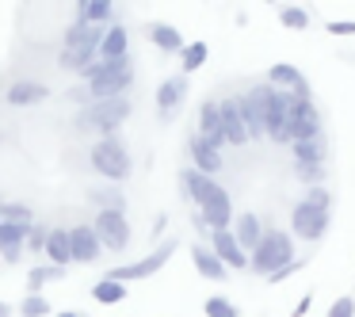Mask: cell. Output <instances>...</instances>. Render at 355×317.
I'll list each match as a JSON object with an SVG mask.
<instances>
[{
	"instance_id": "603a6c76",
	"label": "cell",
	"mask_w": 355,
	"mask_h": 317,
	"mask_svg": "<svg viewBox=\"0 0 355 317\" xmlns=\"http://www.w3.org/2000/svg\"><path fill=\"white\" fill-rule=\"evenodd\" d=\"M42 256H46V264L69 268V264H73V252H69V233H65V230H50V233H46V245H42Z\"/></svg>"
},
{
	"instance_id": "e575fe53",
	"label": "cell",
	"mask_w": 355,
	"mask_h": 317,
	"mask_svg": "<svg viewBox=\"0 0 355 317\" xmlns=\"http://www.w3.org/2000/svg\"><path fill=\"white\" fill-rule=\"evenodd\" d=\"M294 176H298L302 184L313 187V184H321V180H324V164H298V161H294Z\"/></svg>"
},
{
	"instance_id": "7a4b0ae2",
	"label": "cell",
	"mask_w": 355,
	"mask_h": 317,
	"mask_svg": "<svg viewBox=\"0 0 355 317\" xmlns=\"http://www.w3.org/2000/svg\"><path fill=\"white\" fill-rule=\"evenodd\" d=\"M80 77L88 80V103L92 100H115V96H126L134 85V62L123 58V62H92Z\"/></svg>"
},
{
	"instance_id": "f1b7e54d",
	"label": "cell",
	"mask_w": 355,
	"mask_h": 317,
	"mask_svg": "<svg viewBox=\"0 0 355 317\" xmlns=\"http://www.w3.org/2000/svg\"><path fill=\"white\" fill-rule=\"evenodd\" d=\"M88 203H96V210H123L126 214V195L119 187H92Z\"/></svg>"
},
{
	"instance_id": "e0dca14e",
	"label": "cell",
	"mask_w": 355,
	"mask_h": 317,
	"mask_svg": "<svg viewBox=\"0 0 355 317\" xmlns=\"http://www.w3.org/2000/svg\"><path fill=\"white\" fill-rule=\"evenodd\" d=\"M218 119H222V138L225 146H248V134H245V123L237 115V103L230 100H218Z\"/></svg>"
},
{
	"instance_id": "d590c367",
	"label": "cell",
	"mask_w": 355,
	"mask_h": 317,
	"mask_svg": "<svg viewBox=\"0 0 355 317\" xmlns=\"http://www.w3.org/2000/svg\"><path fill=\"white\" fill-rule=\"evenodd\" d=\"M46 225H27V237H24V248L27 252H39L42 256V245H46Z\"/></svg>"
},
{
	"instance_id": "74e56055",
	"label": "cell",
	"mask_w": 355,
	"mask_h": 317,
	"mask_svg": "<svg viewBox=\"0 0 355 317\" xmlns=\"http://www.w3.org/2000/svg\"><path fill=\"white\" fill-rule=\"evenodd\" d=\"M306 199L313 203V207H321V210H329V207H332V195L324 191L321 184H313V187H309V195H306Z\"/></svg>"
},
{
	"instance_id": "52a82bcc",
	"label": "cell",
	"mask_w": 355,
	"mask_h": 317,
	"mask_svg": "<svg viewBox=\"0 0 355 317\" xmlns=\"http://www.w3.org/2000/svg\"><path fill=\"white\" fill-rule=\"evenodd\" d=\"M176 248H180V241L168 237L164 245H157L149 256H141V260H134V264H123V268H111V271H103V275L115 279V283H138V279L157 275V271H161L164 264L172 260V256H176Z\"/></svg>"
},
{
	"instance_id": "836d02e7",
	"label": "cell",
	"mask_w": 355,
	"mask_h": 317,
	"mask_svg": "<svg viewBox=\"0 0 355 317\" xmlns=\"http://www.w3.org/2000/svg\"><path fill=\"white\" fill-rule=\"evenodd\" d=\"M279 24L291 27V31H306V27H309V12L306 8H294V4H291V8H279Z\"/></svg>"
},
{
	"instance_id": "8d00e7d4",
	"label": "cell",
	"mask_w": 355,
	"mask_h": 317,
	"mask_svg": "<svg viewBox=\"0 0 355 317\" xmlns=\"http://www.w3.org/2000/svg\"><path fill=\"white\" fill-rule=\"evenodd\" d=\"M329 317H355V298H336L329 306Z\"/></svg>"
},
{
	"instance_id": "f6af8a7d",
	"label": "cell",
	"mask_w": 355,
	"mask_h": 317,
	"mask_svg": "<svg viewBox=\"0 0 355 317\" xmlns=\"http://www.w3.org/2000/svg\"><path fill=\"white\" fill-rule=\"evenodd\" d=\"M85 4H88V0H77V12H80V8H85Z\"/></svg>"
},
{
	"instance_id": "277c9868",
	"label": "cell",
	"mask_w": 355,
	"mask_h": 317,
	"mask_svg": "<svg viewBox=\"0 0 355 317\" xmlns=\"http://www.w3.org/2000/svg\"><path fill=\"white\" fill-rule=\"evenodd\" d=\"M294 260V237L283 230H263L260 245L248 252V271H256V275L268 279L271 271L286 268V264Z\"/></svg>"
},
{
	"instance_id": "60d3db41",
	"label": "cell",
	"mask_w": 355,
	"mask_h": 317,
	"mask_svg": "<svg viewBox=\"0 0 355 317\" xmlns=\"http://www.w3.org/2000/svg\"><path fill=\"white\" fill-rule=\"evenodd\" d=\"M309 306H313V294H302V302L291 309V314H294V317H306V314H309Z\"/></svg>"
},
{
	"instance_id": "5b68a950",
	"label": "cell",
	"mask_w": 355,
	"mask_h": 317,
	"mask_svg": "<svg viewBox=\"0 0 355 317\" xmlns=\"http://www.w3.org/2000/svg\"><path fill=\"white\" fill-rule=\"evenodd\" d=\"M88 164H92L96 176H103L107 184H123V180H130V149L123 146L119 138H100L92 149H88Z\"/></svg>"
},
{
	"instance_id": "bcb514c9",
	"label": "cell",
	"mask_w": 355,
	"mask_h": 317,
	"mask_svg": "<svg viewBox=\"0 0 355 317\" xmlns=\"http://www.w3.org/2000/svg\"><path fill=\"white\" fill-rule=\"evenodd\" d=\"M0 203H4V199H0Z\"/></svg>"
},
{
	"instance_id": "d4e9b609",
	"label": "cell",
	"mask_w": 355,
	"mask_h": 317,
	"mask_svg": "<svg viewBox=\"0 0 355 317\" xmlns=\"http://www.w3.org/2000/svg\"><path fill=\"white\" fill-rule=\"evenodd\" d=\"M291 153L298 164H324L329 161V142L324 138H309V142H291Z\"/></svg>"
},
{
	"instance_id": "1f68e13d",
	"label": "cell",
	"mask_w": 355,
	"mask_h": 317,
	"mask_svg": "<svg viewBox=\"0 0 355 317\" xmlns=\"http://www.w3.org/2000/svg\"><path fill=\"white\" fill-rule=\"evenodd\" d=\"M19 317H54L50 298L46 294H27V298L19 302Z\"/></svg>"
},
{
	"instance_id": "7bdbcfd3",
	"label": "cell",
	"mask_w": 355,
	"mask_h": 317,
	"mask_svg": "<svg viewBox=\"0 0 355 317\" xmlns=\"http://www.w3.org/2000/svg\"><path fill=\"white\" fill-rule=\"evenodd\" d=\"M54 317H85V314H77V309H62V314H54Z\"/></svg>"
},
{
	"instance_id": "4dcf8cb0",
	"label": "cell",
	"mask_w": 355,
	"mask_h": 317,
	"mask_svg": "<svg viewBox=\"0 0 355 317\" xmlns=\"http://www.w3.org/2000/svg\"><path fill=\"white\" fill-rule=\"evenodd\" d=\"M0 222L8 225H31L35 222V210L27 203H0Z\"/></svg>"
},
{
	"instance_id": "7c38bea8",
	"label": "cell",
	"mask_w": 355,
	"mask_h": 317,
	"mask_svg": "<svg viewBox=\"0 0 355 317\" xmlns=\"http://www.w3.org/2000/svg\"><path fill=\"white\" fill-rule=\"evenodd\" d=\"M157 115L161 119H172L180 111V103L187 100V77H164L161 85H157Z\"/></svg>"
},
{
	"instance_id": "b9f144b4",
	"label": "cell",
	"mask_w": 355,
	"mask_h": 317,
	"mask_svg": "<svg viewBox=\"0 0 355 317\" xmlns=\"http://www.w3.org/2000/svg\"><path fill=\"white\" fill-rule=\"evenodd\" d=\"M164 230H168V214H157L153 218V237H161Z\"/></svg>"
},
{
	"instance_id": "ee69618b",
	"label": "cell",
	"mask_w": 355,
	"mask_h": 317,
	"mask_svg": "<svg viewBox=\"0 0 355 317\" xmlns=\"http://www.w3.org/2000/svg\"><path fill=\"white\" fill-rule=\"evenodd\" d=\"M0 317H12V306H8V302H0Z\"/></svg>"
},
{
	"instance_id": "3957f363",
	"label": "cell",
	"mask_w": 355,
	"mask_h": 317,
	"mask_svg": "<svg viewBox=\"0 0 355 317\" xmlns=\"http://www.w3.org/2000/svg\"><path fill=\"white\" fill-rule=\"evenodd\" d=\"M130 96H115V100H92L77 111L73 126L77 130H96L100 138H119V126L130 119Z\"/></svg>"
},
{
	"instance_id": "7402d4cb",
	"label": "cell",
	"mask_w": 355,
	"mask_h": 317,
	"mask_svg": "<svg viewBox=\"0 0 355 317\" xmlns=\"http://www.w3.org/2000/svg\"><path fill=\"white\" fill-rule=\"evenodd\" d=\"M199 138L210 142L214 149L225 146V138H222V119H218V100H202V103H199Z\"/></svg>"
},
{
	"instance_id": "ba28073f",
	"label": "cell",
	"mask_w": 355,
	"mask_h": 317,
	"mask_svg": "<svg viewBox=\"0 0 355 317\" xmlns=\"http://www.w3.org/2000/svg\"><path fill=\"white\" fill-rule=\"evenodd\" d=\"M96 237H100V245L107 248V252H126L130 248V222H126L123 210H96V222H92Z\"/></svg>"
},
{
	"instance_id": "8fae6325",
	"label": "cell",
	"mask_w": 355,
	"mask_h": 317,
	"mask_svg": "<svg viewBox=\"0 0 355 317\" xmlns=\"http://www.w3.org/2000/svg\"><path fill=\"white\" fill-rule=\"evenodd\" d=\"M233 103H237V115H241V123H245L248 142H252V138H263V103H260V85H256L252 92H245V96H233Z\"/></svg>"
},
{
	"instance_id": "83f0119b",
	"label": "cell",
	"mask_w": 355,
	"mask_h": 317,
	"mask_svg": "<svg viewBox=\"0 0 355 317\" xmlns=\"http://www.w3.org/2000/svg\"><path fill=\"white\" fill-rule=\"evenodd\" d=\"M111 12H115V0H88L85 8L77 12V19H80V24L107 27V24H111Z\"/></svg>"
},
{
	"instance_id": "484cf974",
	"label": "cell",
	"mask_w": 355,
	"mask_h": 317,
	"mask_svg": "<svg viewBox=\"0 0 355 317\" xmlns=\"http://www.w3.org/2000/svg\"><path fill=\"white\" fill-rule=\"evenodd\" d=\"M210 58V46L207 42H184V50H180V77H191L195 69H202Z\"/></svg>"
},
{
	"instance_id": "d6a6232c",
	"label": "cell",
	"mask_w": 355,
	"mask_h": 317,
	"mask_svg": "<svg viewBox=\"0 0 355 317\" xmlns=\"http://www.w3.org/2000/svg\"><path fill=\"white\" fill-rule=\"evenodd\" d=\"M202 314H207V317H241V309L233 306L225 294H214V298L202 302Z\"/></svg>"
},
{
	"instance_id": "4fadbf2b",
	"label": "cell",
	"mask_w": 355,
	"mask_h": 317,
	"mask_svg": "<svg viewBox=\"0 0 355 317\" xmlns=\"http://www.w3.org/2000/svg\"><path fill=\"white\" fill-rule=\"evenodd\" d=\"M210 252L225 264V268H248V252L237 245L230 230H210Z\"/></svg>"
},
{
	"instance_id": "8992f818",
	"label": "cell",
	"mask_w": 355,
	"mask_h": 317,
	"mask_svg": "<svg viewBox=\"0 0 355 317\" xmlns=\"http://www.w3.org/2000/svg\"><path fill=\"white\" fill-rule=\"evenodd\" d=\"M309 138H324V123L313 100H294L286 108V123H283V142H309Z\"/></svg>"
},
{
	"instance_id": "2e32d148",
	"label": "cell",
	"mask_w": 355,
	"mask_h": 317,
	"mask_svg": "<svg viewBox=\"0 0 355 317\" xmlns=\"http://www.w3.org/2000/svg\"><path fill=\"white\" fill-rule=\"evenodd\" d=\"M4 100L12 103V108H35V103L50 100V88L42 85V80H16V85H8V92H4Z\"/></svg>"
},
{
	"instance_id": "9a60e30c",
	"label": "cell",
	"mask_w": 355,
	"mask_h": 317,
	"mask_svg": "<svg viewBox=\"0 0 355 317\" xmlns=\"http://www.w3.org/2000/svg\"><path fill=\"white\" fill-rule=\"evenodd\" d=\"M123 58H130V31L123 24H107L100 39V62H123Z\"/></svg>"
},
{
	"instance_id": "cb8c5ba5",
	"label": "cell",
	"mask_w": 355,
	"mask_h": 317,
	"mask_svg": "<svg viewBox=\"0 0 355 317\" xmlns=\"http://www.w3.org/2000/svg\"><path fill=\"white\" fill-rule=\"evenodd\" d=\"M146 35L161 54H180V50H184V35H180L172 24H149Z\"/></svg>"
},
{
	"instance_id": "d6986e66",
	"label": "cell",
	"mask_w": 355,
	"mask_h": 317,
	"mask_svg": "<svg viewBox=\"0 0 355 317\" xmlns=\"http://www.w3.org/2000/svg\"><path fill=\"white\" fill-rule=\"evenodd\" d=\"M191 264L202 279H210V283H225V279H230V268L210 252V245H191Z\"/></svg>"
},
{
	"instance_id": "5bb4252c",
	"label": "cell",
	"mask_w": 355,
	"mask_h": 317,
	"mask_svg": "<svg viewBox=\"0 0 355 317\" xmlns=\"http://www.w3.org/2000/svg\"><path fill=\"white\" fill-rule=\"evenodd\" d=\"M187 153H191V169L202 172V176H218V172H222V149H214L210 142H202L199 134L187 142Z\"/></svg>"
},
{
	"instance_id": "44dd1931",
	"label": "cell",
	"mask_w": 355,
	"mask_h": 317,
	"mask_svg": "<svg viewBox=\"0 0 355 317\" xmlns=\"http://www.w3.org/2000/svg\"><path fill=\"white\" fill-rule=\"evenodd\" d=\"M92 62H100V46H96V42H80V46H62V58H58V65H62L65 73H85Z\"/></svg>"
},
{
	"instance_id": "ac0fdd59",
	"label": "cell",
	"mask_w": 355,
	"mask_h": 317,
	"mask_svg": "<svg viewBox=\"0 0 355 317\" xmlns=\"http://www.w3.org/2000/svg\"><path fill=\"white\" fill-rule=\"evenodd\" d=\"M230 233L237 237V245L245 248V252H252V248L260 245V237H263V222L252 214V210H245V214H233Z\"/></svg>"
},
{
	"instance_id": "ffe728a7",
	"label": "cell",
	"mask_w": 355,
	"mask_h": 317,
	"mask_svg": "<svg viewBox=\"0 0 355 317\" xmlns=\"http://www.w3.org/2000/svg\"><path fill=\"white\" fill-rule=\"evenodd\" d=\"M31 225H35V222H31ZM24 237H27V225L0 222V260L8 264V268H16L19 256H24Z\"/></svg>"
},
{
	"instance_id": "ab89813d",
	"label": "cell",
	"mask_w": 355,
	"mask_h": 317,
	"mask_svg": "<svg viewBox=\"0 0 355 317\" xmlns=\"http://www.w3.org/2000/svg\"><path fill=\"white\" fill-rule=\"evenodd\" d=\"M329 35H355L352 19H340V24H329Z\"/></svg>"
},
{
	"instance_id": "f546056e",
	"label": "cell",
	"mask_w": 355,
	"mask_h": 317,
	"mask_svg": "<svg viewBox=\"0 0 355 317\" xmlns=\"http://www.w3.org/2000/svg\"><path fill=\"white\" fill-rule=\"evenodd\" d=\"M92 298L100 302V306H119V302L126 298V283H115V279L103 275L100 283L92 286Z\"/></svg>"
},
{
	"instance_id": "6da1fadb",
	"label": "cell",
	"mask_w": 355,
	"mask_h": 317,
	"mask_svg": "<svg viewBox=\"0 0 355 317\" xmlns=\"http://www.w3.org/2000/svg\"><path fill=\"white\" fill-rule=\"evenodd\" d=\"M180 187H184V195L199 207V218L207 222V230H230L233 225V199L214 176L184 169L180 172Z\"/></svg>"
},
{
	"instance_id": "30bf717a",
	"label": "cell",
	"mask_w": 355,
	"mask_h": 317,
	"mask_svg": "<svg viewBox=\"0 0 355 317\" xmlns=\"http://www.w3.org/2000/svg\"><path fill=\"white\" fill-rule=\"evenodd\" d=\"M69 233V252H73V264H96L100 260V252H103V245H100V237H96V230L92 225H73V230H65Z\"/></svg>"
},
{
	"instance_id": "9c48e42d",
	"label": "cell",
	"mask_w": 355,
	"mask_h": 317,
	"mask_svg": "<svg viewBox=\"0 0 355 317\" xmlns=\"http://www.w3.org/2000/svg\"><path fill=\"white\" fill-rule=\"evenodd\" d=\"M329 233V210L313 207L309 199H302L298 207L291 210V237L302 241H321Z\"/></svg>"
},
{
	"instance_id": "f35d334b",
	"label": "cell",
	"mask_w": 355,
	"mask_h": 317,
	"mask_svg": "<svg viewBox=\"0 0 355 317\" xmlns=\"http://www.w3.org/2000/svg\"><path fill=\"white\" fill-rule=\"evenodd\" d=\"M302 268H306V264H298V260H291V264H286V268H279V271H271V275H268V283H271V286H275V283H283V279H291V275H294V271H302Z\"/></svg>"
},
{
	"instance_id": "4316f807",
	"label": "cell",
	"mask_w": 355,
	"mask_h": 317,
	"mask_svg": "<svg viewBox=\"0 0 355 317\" xmlns=\"http://www.w3.org/2000/svg\"><path fill=\"white\" fill-rule=\"evenodd\" d=\"M58 279H65V268L39 260L31 271H27V294H42V286H46V283H58Z\"/></svg>"
}]
</instances>
